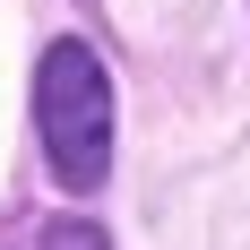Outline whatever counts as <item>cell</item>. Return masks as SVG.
Listing matches in <instances>:
<instances>
[{"label": "cell", "instance_id": "6da1fadb", "mask_svg": "<svg viewBox=\"0 0 250 250\" xmlns=\"http://www.w3.org/2000/svg\"><path fill=\"white\" fill-rule=\"evenodd\" d=\"M35 129H43V155H52L61 190L104 181V164H112V78L78 35H61L35 61Z\"/></svg>", "mask_w": 250, "mask_h": 250}, {"label": "cell", "instance_id": "7a4b0ae2", "mask_svg": "<svg viewBox=\"0 0 250 250\" xmlns=\"http://www.w3.org/2000/svg\"><path fill=\"white\" fill-rule=\"evenodd\" d=\"M43 250H104V233H95V225H78V216H61V225L43 233Z\"/></svg>", "mask_w": 250, "mask_h": 250}]
</instances>
